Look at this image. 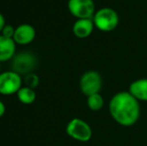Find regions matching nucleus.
<instances>
[{
    "instance_id": "7ed1b4c3",
    "label": "nucleus",
    "mask_w": 147,
    "mask_h": 146,
    "mask_svg": "<svg viewBox=\"0 0 147 146\" xmlns=\"http://www.w3.org/2000/svg\"><path fill=\"white\" fill-rule=\"evenodd\" d=\"M66 133L72 139L79 142H88L92 138V128L86 121L73 118L66 125Z\"/></svg>"
},
{
    "instance_id": "9d476101",
    "label": "nucleus",
    "mask_w": 147,
    "mask_h": 146,
    "mask_svg": "<svg viewBox=\"0 0 147 146\" xmlns=\"http://www.w3.org/2000/svg\"><path fill=\"white\" fill-rule=\"evenodd\" d=\"M95 28L92 19H77L73 24L72 31L77 38L84 39L92 34Z\"/></svg>"
},
{
    "instance_id": "1a4fd4ad",
    "label": "nucleus",
    "mask_w": 147,
    "mask_h": 146,
    "mask_svg": "<svg viewBox=\"0 0 147 146\" xmlns=\"http://www.w3.org/2000/svg\"><path fill=\"white\" fill-rule=\"evenodd\" d=\"M16 52V43L13 38L0 34V62L13 59Z\"/></svg>"
},
{
    "instance_id": "6e6552de",
    "label": "nucleus",
    "mask_w": 147,
    "mask_h": 146,
    "mask_svg": "<svg viewBox=\"0 0 147 146\" xmlns=\"http://www.w3.org/2000/svg\"><path fill=\"white\" fill-rule=\"evenodd\" d=\"M36 36L35 28L32 25L27 23H23L18 25L15 28V33L13 36V40L16 44L27 45L30 44Z\"/></svg>"
},
{
    "instance_id": "dca6fc26",
    "label": "nucleus",
    "mask_w": 147,
    "mask_h": 146,
    "mask_svg": "<svg viewBox=\"0 0 147 146\" xmlns=\"http://www.w3.org/2000/svg\"><path fill=\"white\" fill-rule=\"evenodd\" d=\"M5 24H6L5 23V18H4V16L0 13V34H1V32H2V30H3Z\"/></svg>"
},
{
    "instance_id": "423d86ee",
    "label": "nucleus",
    "mask_w": 147,
    "mask_h": 146,
    "mask_svg": "<svg viewBox=\"0 0 147 146\" xmlns=\"http://www.w3.org/2000/svg\"><path fill=\"white\" fill-rule=\"evenodd\" d=\"M22 87V77L15 71H6L0 73V94L12 95L17 93Z\"/></svg>"
},
{
    "instance_id": "20e7f679",
    "label": "nucleus",
    "mask_w": 147,
    "mask_h": 146,
    "mask_svg": "<svg viewBox=\"0 0 147 146\" xmlns=\"http://www.w3.org/2000/svg\"><path fill=\"white\" fill-rule=\"evenodd\" d=\"M102 84V77L96 70H88L84 72L79 80L80 90L87 97L92 94L100 93Z\"/></svg>"
},
{
    "instance_id": "f257e3e1",
    "label": "nucleus",
    "mask_w": 147,
    "mask_h": 146,
    "mask_svg": "<svg viewBox=\"0 0 147 146\" xmlns=\"http://www.w3.org/2000/svg\"><path fill=\"white\" fill-rule=\"evenodd\" d=\"M110 116L124 127L133 126L140 118L139 101L129 91H120L111 97L108 104Z\"/></svg>"
},
{
    "instance_id": "0eeeda50",
    "label": "nucleus",
    "mask_w": 147,
    "mask_h": 146,
    "mask_svg": "<svg viewBox=\"0 0 147 146\" xmlns=\"http://www.w3.org/2000/svg\"><path fill=\"white\" fill-rule=\"evenodd\" d=\"M35 64H36V59L29 52H22L13 57V63H12V67H13V71L21 74H28L31 73L33 70Z\"/></svg>"
},
{
    "instance_id": "2eb2a0df",
    "label": "nucleus",
    "mask_w": 147,
    "mask_h": 146,
    "mask_svg": "<svg viewBox=\"0 0 147 146\" xmlns=\"http://www.w3.org/2000/svg\"><path fill=\"white\" fill-rule=\"evenodd\" d=\"M14 33H15V28L12 25H9V24H5L3 30L1 32V35L9 37V38H13Z\"/></svg>"
},
{
    "instance_id": "4468645a",
    "label": "nucleus",
    "mask_w": 147,
    "mask_h": 146,
    "mask_svg": "<svg viewBox=\"0 0 147 146\" xmlns=\"http://www.w3.org/2000/svg\"><path fill=\"white\" fill-rule=\"evenodd\" d=\"M23 82L26 87L32 88V89L35 90V88L38 87V85H39V77H38V75H36V74L33 72L28 73V74H26L25 77H24Z\"/></svg>"
},
{
    "instance_id": "f03ea898",
    "label": "nucleus",
    "mask_w": 147,
    "mask_h": 146,
    "mask_svg": "<svg viewBox=\"0 0 147 146\" xmlns=\"http://www.w3.org/2000/svg\"><path fill=\"white\" fill-rule=\"evenodd\" d=\"M95 27L102 32H111L119 24V16L114 9L102 7L95 12L92 18Z\"/></svg>"
},
{
    "instance_id": "39448f33",
    "label": "nucleus",
    "mask_w": 147,
    "mask_h": 146,
    "mask_svg": "<svg viewBox=\"0 0 147 146\" xmlns=\"http://www.w3.org/2000/svg\"><path fill=\"white\" fill-rule=\"evenodd\" d=\"M67 7L76 19H92L96 12L93 0H68Z\"/></svg>"
},
{
    "instance_id": "f3484780",
    "label": "nucleus",
    "mask_w": 147,
    "mask_h": 146,
    "mask_svg": "<svg viewBox=\"0 0 147 146\" xmlns=\"http://www.w3.org/2000/svg\"><path fill=\"white\" fill-rule=\"evenodd\" d=\"M6 112V106L3 102L0 100V117H2Z\"/></svg>"
},
{
    "instance_id": "9b49d317",
    "label": "nucleus",
    "mask_w": 147,
    "mask_h": 146,
    "mask_svg": "<svg viewBox=\"0 0 147 146\" xmlns=\"http://www.w3.org/2000/svg\"><path fill=\"white\" fill-rule=\"evenodd\" d=\"M128 91L138 100L147 102V78H140L131 82Z\"/></svg>"
},
{
    "instance_id": "ddd939ff",
    "label": "nucleus",
    "mask_w": 147,
    "mask_h": 146,
    "mask_svg": "<svg viewBox=\"0 0 147 146\" xmlns=\"http://www.w3.org/2000/svg\"><path fill=\"white\" fill-rule=\"evenodd\" d=\"M87 106L90 110L92 111H99L104 106V98L102 97L100 93L92 94V95L87 97Z\"/></svg>"
},
{
    "instance_id": "f8f14e48",
    "label": "nucleus",
    "mask_w": 147,
    "mask_h": 146,
    "mask_svg": "<svg viewBox=\"0 0 147 146\" xmlns=\"http://www.w3.org/2000/svg\"><path fill=\"white\" fill-rule=\"evenodd\" d=\"M17 98L22 104L25 105H30L36 100V92L34 89L26 86H22L17 92Z\"/></svg>"
}]
</instances>
